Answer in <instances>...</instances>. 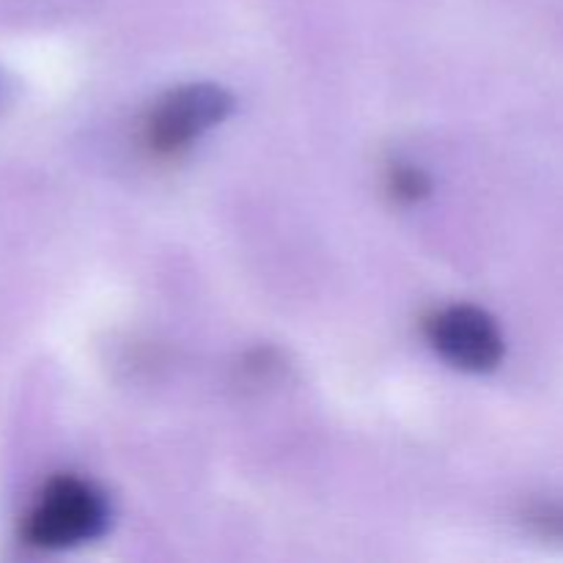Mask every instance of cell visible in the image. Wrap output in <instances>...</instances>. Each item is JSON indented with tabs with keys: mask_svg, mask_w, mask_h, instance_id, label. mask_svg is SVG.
<instances>
[{
	"mask_svg": "<svg viewBox=\"0 0 563 563\" xmlns=\"http://www.w3.org/2000/svg\"><path fill=\"white\" fill-rule=\"evenodd\" d=\"M5 97H9V86H5V77L0 75V104L5 102Z\"/></svg>",
	"mask_w": 563,
	"mask_h": 563,
	"instance_id": "obj_6",
	"label": "cell"
},
{
	"mask_svg": "<svg viewBox=\"0 0 563 563\" xmlns=\"http://www.w3.org/2000/svg\"><path fill=\"white\" fill-rule=\"evenodd\" d=\"M388 185L394 198H399V201L405 203L421 201V198H427L429 190H432L429 176L423 174L421 168H416V165H396V168L390 170Z\"/></svg>",
	"mask_w": 563,
	"mask_h": 563,
	"instance_id": "obj_4",
	"label": "cell"
},
{
	"mask_svg": "<svg viewBox=\"0 0 563 563\" xmlns=\"http://www.w3.org/2000/svg\"><path fill=\"white\" fill-rule=\"evenodd\" d=\"M427 339L460 372L487 374L504 361V333L484 308L445 306L427 319Z\"/></svg>",
	"mask_w": 563,
	"mask_h": 563,
	"instance_id": "obj_3",
	"label": "cell"
},
{
	"mask_svg": "<svg viewBox=\"0 0 563 563\" xmlns=\"http://www.w3.org/2000/svg\"><path fill=\"white\" fill-rule=\"evenodd\" d=\"M110 504L102 489L80 476L49 478L22 520V539L36 550H71L102 537Z\"/></svg>",
	"mask_w": 563,
	"mask_h": 563,
	"instance_id": "obj_1",
	"label": "cell"
},
{
	"mask_svg": "<svg viewBox=\"0 0 563 563\" xmlns=\"http://www.w3.org/2000/svg\"><path fill=\"white\" fill-rule=\"evenodd\" d=\"M234 110V97L218 82H187L157 99L143 124V141L159 157L187 152L198 137L223 124Z\"/></svg>",
	"mask_w": 563,
	"mask_h": 563,
	"instance_id": "obj_2",
	"label": "cell"
},
{
	"mask_svg": "<svg viewBox=\"0 0 563 563\" xmlns=\"http://www.w3.org/2000/svg\"><path fill=\"white\" fill-rule=\"evenodd\" d=\"M528 522L539 533L553 539H563V506L561 504H539L528 511Z\"/></svg>",
	"mask_w": 563,
	"mask_h": 563,
	"instance_id": "obj_5",
	"label": "cell"
}]
</instances>
